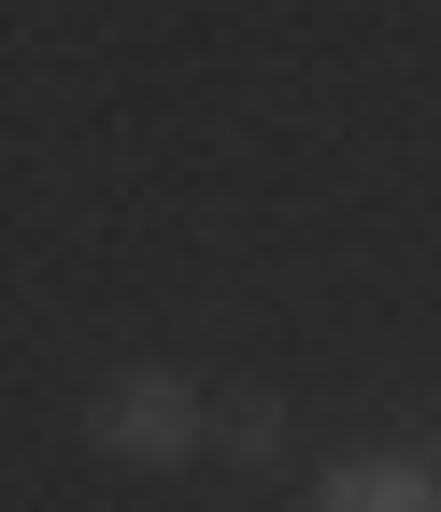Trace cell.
Wrapping results in <instances>:
<instances>
[{
	"label": "cell",
	"instance_id": "6da1fadb",
	"mask_svg": "<svg viewBox=\"0 0 441 512\" xmlns=\"http://www.w3.org/2000/svg\"><path fill=\"white\" fill-rule=\"evenodd\" d=\"M214 441V384L200 370H171V356H114L86 384V456L100 470H185Z\"/></svg>",
	"mask_w": 441,
	"mask_h": 512
},
{
	"label": "cell",
	"instance_id": "7a4b0ae2",
	"mask_svg": "<svg viewBox=\"0 0 441 512\" xmlns=\"http://www.w3.org/2000/svg\"><path fill=\"white\" fill-rule=\"evenodd\" d=\"M299 512H441V470L427 456H328Z\"/></svg>",
	"mask_w": 441,
	"mask_h": 512
},
{
	"label": "cell",
	"instance_id": "3957f363",
	"mask_svg": "<svg viewBox=\"0 0 441 512\" xmlns=\"http://www.w3.org/2000/svg\"><path fill=\"white\" fill-rule=\"evenodd\" d=\"M214 456L228 470H271L285 456V399H271V384H228V399H214Z\"/></svg>",
	"mask_w": 441,
	"mask_h": 512
}]
</instances>
